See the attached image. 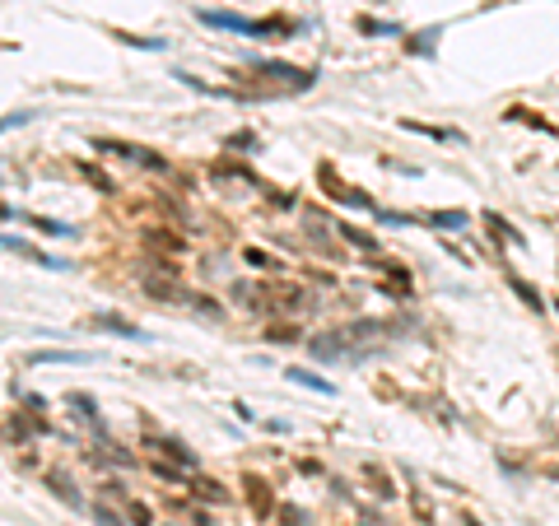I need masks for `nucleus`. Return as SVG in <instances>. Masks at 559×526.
Instances as JSON below:
<instances>
[{"mask_svg":"<svg viewBox=\"0 0 559 526\" xmlns=\"http://www.w3.org/2000/svg\"><path fill=\"white\" fill-rule=\"evenodd\" d=\"M196 19L224 33H243V38H284V33L298 28L294 19H243V15H224V10H196Z\"/></svg>","mask_w":559,"mask_h":526,"instance_id":"1","label":"nucleus"},{"mask_svg":"<svg viewBox=\"0 0 559 526\" xmlns=\"http://www.w3.org/2000/svg\"><path fill=\"white\" fill-rule=\"evenodd\" d=\"M317 359H350V340H345V331H331V336H317L308 345Z\"/></svg>","mask_w":559,"mask_h":526,"instance_id":"2","label":"nucleus"},{"mask_svg":"<svg viewBox=\"0 0 559 526\" xmlns=\"http://www.w3.org/2000/svg\"><path fill=\"white\" fill-rule=\"evenodd\" d=\"M93 326H98V331H112V336H122V340H145V336H140V326L126 322V317H117V312H98Z\"/></svg>","mask_w":559,"mask_h":526,"instance_id":"3","label":"nucleus"},{"mask_svg":"<svg viewBox=\"0 0 559 526\" xmlns=\"http://www.w3.org/2000/svg\"><path fill=\"white\" fill-rule=\"evenodd\" d=\"M47 489L61 498L65 508H84V494H79L75 484H70V475H61V470H51V475H47Z\"/></svg>","mask_w":559,"mask_h":526,"instance_id":"4","label":"nucleus"},{"mask_svg":"<svg viewBox=\"0 0 559 526\" xmlns=\"http://www.w3.org/2000/svg\"><path fill=\"white\" fill-rule=\"evenodd\" d=\"M29 363H89L84 350H33Z\"/></svg>","mask_w":559,"mask_h":526,"instance_id":"5","label":"nucleus"},{"mask_svg":"<svg viewBox=\"0 0 559 526\" xmlns=\"http://www.w3.org/2000/svg\"><path fill=\"white\" fill-rule=\"evenodd\" d=\"M154 447H159V457H172L177 466H186V470H196V457H191V452H186L182 443H177V438H159Z\"/></svg>","mask_w":559,"mask_h":526,"instance_id":"6","label":"nucleus"},{"mask_svg":"<svg viewBox=\"0 0 559 526\" xmlns=\"http://www.w3.org/2000/svg\"><path fill=\"white\" fill-rule=\"evenodd\" d=\"M289 382H298V387H312V391H322V396H336V387L326 382V377H317V372H303V368H289L284 372Z\"/></svg>","mask_w":559,"mask_h":526,"instance_id":"7","label":"nucleus"},{"mask_svg":"<svg viewBox=\"0 0 559 526\" xmlns=\"http://www.w3.org/2000/svg\"><path fill=\"white\" fill-rule=\"evenodd\" d=\"M424 224H429V229H466V224H471V219H466L462 215V210H434V215H429V219H424Z\"/></svg>","mask_w":559,"mask_h":526,"instance_id":"8","label":"nucleus"},{"mask_svg":"<svg viewBox=\"0 0 559 526\" xmlns=\"http://www.w3.org/2000/svg\"><path fill=\"white\" fill-rule=\"evenodd\" d=\"M29 224H33L38 233H47V238H75V229H70V224H61V219H42V215H33Z\"/></svg>","mask_w":559,"mask_h":526,"instance_id":"9","label":"nucleus"},{"mask_svg":"<svg viewBox=\"0 0 559 526\" xmlns=\"http://www.w3.org/2000/svg\"><path fill=\"white\" fill-rule=\"evenodd\" d=\"M65 401L75 405V415H79V419H89L93 429H98V405H93L89 396H84V391H70V396H65Z\"/></svg>","mask_w":559,"mask_h":526,"instance_id":"10","label":"nucleus"},{"mask_svg":"<svg viewBox=\"0 0 559 526\" xmlns=\"http://www.w3.org/2000/svg\"><path fill=\"white\" fill-rule=\"evenodd\" d=\"M341 238H345V243H355V247H364V252H373V247H378L368 233H359L355 224H341Z\"/></svg>","mask_w":559,"mask_h":526,"instance_id":"11","label":"nucleus"},{"mask_svg":"<svg viewBox=\"0 0 559 526\" xmlns=\"http://www.w3.org/2000/svg\"><path fill=\"white\" fill-rule=\"evenodd\" d=\"M508 284H512V289H517V294H522V303H527V308H541V294H536V289H531L527 279H517V275H508Z\"/></svg>","mask_w":559,"mask_h":526,"instance_id":"12","label":"nucleus"},{"mask_svg":"<svg viewBox=\"0 0 559 526\" xmlns=\"http://www.w3.org/2000/svg\"><path fill=\"white\" fill-rule=\"evenodd\" d=\"M93 522H98V526H122V517H117L108 503H93Z\"/></svg>","mask_w":559,"mask_h":526,"instance_id":"13","label":"nucleus"},{"mask_svg":"<svg viewBox=\"0 0 559 526\" xmlns=\"http://www.w3.org/2000/svg\"><path fill=\"white\" fill-rule=\"evenodd\" d=\"M243 256H248V265H257V270H275V265H280V261H270V256H266V252H257V247H248Z\"/></svg>","mask_w":559,"mask_h":526,"instance_id":"14","label":"nucleus"},{"mask_svg":"<svg viewBox=\"0 0 559 526\" xmlns=\"http://www.w3.org/2000/svg\"><path fill=\"white\" fill-rule=\"evenodd\" d=\"M196 494H201V498H215V503H224V498H229L215 480H196Z\"/></svg>","mask_w":559,"mask_h":526,"instance_id":"15","label":"nucleus"},{"mask_svg":"<svg viewBox=\"0 0 559 526\" xmlns=\"http://www.w3.org/2000/svg\"><path fill=\"white\" fill-rule=\"evenodd\" d=\"M266 340H270V345H289V340H294V326H275Z\"/></svg>","mask_w":559,"mask_h":526,"instance_id":"16","label":"nucleus"},{"mask_svg":"<svg viewBox=\"0 0 559 526\" xmlns=\"http://www.w3.org/2000/svg\"><path fill=\"white\" fill-rule=\"evenodd\" d=\"M126 512L136 517V526H149V512H145V503H131V508H126Z\"/></svg>","mask_w":559,"mask_h":526,"instance_id":"17","label":"nucleus"}]
</instances>
